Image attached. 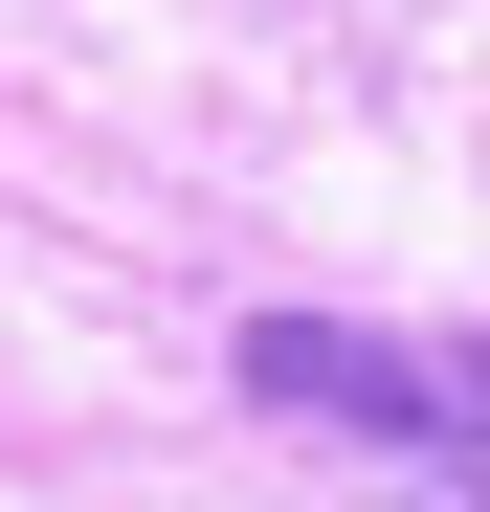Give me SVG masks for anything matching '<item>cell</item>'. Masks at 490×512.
I'll return each mask as SVG.
<instances>
[{"mask_svg": "<svg viewBox=\"0 0 490 512\" xmlns=\"http://www.w3.org/2000/svg\"><path fill=\"white\" fill-rule=\"evenodd\" d=\"M245 401L312 446H379L424 512H490V334H379V312H245Z\"/></svg>", "mask_w": 490, "mask_h": 512, "instance_id": "6da1fadb", "label": "cell"}]
</instances>
